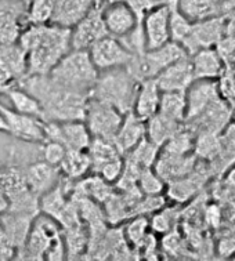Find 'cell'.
Listing matches in <instances>:
<instances>
[{"label":"cell","instance_id":"obj_46","mask_svg":"<svg viewBox=\"0 0 235 261\" xmlns=\"http://www.w3.org/2000/svg\"><path fill=\"white\" fill-rule=\"evenodd\" d=\"M14 76L11 75V72L5 67V64L0 61V94H3L9 87L15 85Z\"/></svg>","mask_w":235,"mask_h":261},{"label":"cell","instance_id":"obj_24","mask_svg":"<svg viewBox=\"0 0 235 261\" xmlns=\"http://www.w3.org/2000/svg\"><path fill=\"white\" fill-rule=\"evenodd\" d=\"M161 93L155 79H145L141 81L137 89V94L133 105V112L140 119L148 120L151 116H154L158 112Z\"/></svg>","mask_w":235,"mask_h":261},{"label":"cell","instance_id":"obj_12","mask_svg":"<svg viewBox=\"0 0 235 261\" xmlns=\"http://www.w3.org/2000/svg\"><path fill=\"white\" fill-rule=\"evenodd\" d=\"M107 35L108 32L101 15V6H94L73 28H71V48L89 50L94 43Z\"/></svg>","mask_w":235,"mask_h":261},{"label":"cell","instance_id":"obj_27","mask_svg":"<svg viewBox=\"0 0 235 261\" xmlns=\"http://www.w3.org/2000/svg\"><path fill=\"white\" fill-rule=\"evenodd\" d=\"M184 126V123H177L173 122L170 119L165 118L161 114H156L151 116L148 120H145V137L149 141L155 144L156 147H162L163 144L176 134L180 128Z\"/></svg>","mask_w":235,"mask_h":261},{"label":"cell","instance_id":"obj_30","mask_svg":"<svg viewBox=\"0 0 235 261\" xmlns=\"http://www.w3.org/2000/svg\"><path fill=\"white\" fill-rule=\"evenodd\" d=\"M0 61L14 76L15 82L22 79L28 75V62H27V53L22 46L17 43L10 44H0Z\"/></svg>","mask_w":235,"mask_h":261},{"label":"cell","instance_id":"obj_47","mask_svg":"<svg viewBox=\"0 0 235 261\" xmlns=\"http://www.w3.org/2000/svg\"><path fill=\"white\" fill-rule=\"evenodd\" d=\"M15 257H17V250L7 242L0 228V260H11V258L15 260Z\"/></svg>","mask_w":235,"mask_h":261},{"label":"cell","instance_id":"obj_31","mask_svg":"<svg viewBox=\"0 0 235 261\" xmlns=\"http://www.w3.org/2000/svg\"><path fill=\"white\" fill-rule=\"evenodd\" d=\"M177 9L191 22L221 15L220 6L215 0H177Z\"/></svg>","mask_w":235,"mask_h":261},{"label":"cell","instance_id":"obj_21","mask_svg":"<svg viewBox=\"0 0 235 261\" xmlns=\"http://www.w3.org/2000/svg\"><path fill=\"white\" fill-rule=\"evenodd\" d=\"M144 138L145 120L140 119L133 111L123 115V120H122L119 130L114 138V144L119 149L120 153L126 155Z\"/></svg>","mask_w":235,"mask_h":261},{"label":"cell","instance_id":"obj_44","mask_svg":"<svg viewBox=\"0 0 235 261\" xmlns=\"http://www.w3.org/2000/svg\"><path fill=\"white\" fill-rule=\"evenodd\" d=\"M65 153H67V148L57 143V141L47 140V141L43 143V147H42L43 161L53 165V166H60V163L63 162Z\"/></svg>","mask_w":235,"mask_h":261},{"label":"cell","instance_id":"obj_11","mask_svg":"<svg viewBox=\"0 0 235 261\" xmlns=\"http://www.w3.org/2000/svg\"><path fill=\"white\" fill-rule=\"evenodd\" d=\"M28 25L27 9L21 0H0V44L18 42Z\"/></svg>","mask_w":235,"mask_h":261},{"label":"cell","instance_id":"obj_5","mask_svg":"<svg viewBox=\"0 0 235 261\" xmlns=\"http://www.w3.org/2000/svg\"><path fill=\"white\" fill-rule=\"evenodd\" d=\"M47 75L67 89L90 94L98 71L87 50H69Z\"/></svg>","mask_w":235,"mask_h":261},{"label":"cell","instance_id":"obj_2","mask_svg":"<svg viewBox=\"0 0 235 261\" xmlns=\"http://www.w3.org/2000/svg\"><path fill=\"white\" fill-rule=\"evenodd\" d=\"M34 95L43 108L46 120H85L90 94L58 85L48 75H27L17 82Z\"/></svg>","mask_w":235,"mask_h":261},{"label":"cell","instance_id":"obj_23","mask_svg":"<svg viewBox=\"0 0 235 261\" xmlns=\"http://www.w3.org/2000/svg\"><path fill=\"white\" fill-rule=\"evenodd\" d=\"M191 61L194 79H215L220 77L224 71L220 53L215 47H205L188 56Z\"/></svg>","mask_w":235,"mask_h":261},{"label":"cell","instance_id":"obj_1","mask_svg":"<svg viewBox=\"0 0 235 261\" xmlns=\"http://www.w3.org/2000/svg\"><path fill=\"white\" fill-rule=\"evenodd\" d=\"M18 43L27 53L28 75H47L71 48V29L56 24H29Z\"/></svg>","mask_w":235,"mask_h":261},{"label":"cell","instance_id":"obj_54","mask_svg":"<svg viewBox=\"0 0 235 261\" xmlns=\"http://www.w3.org/2000/svg\"><path fill=\"white\" fill-rule=\"evenodd\" d=\"M104 2H107V0H104Z\"/></svg>","mask_w":235,"mask_h":261},{"label":"cell","instance_id":"obj_16","mask_svg":"<svg viewBox=\"0 0 235 261\" xmlns=\"http://www.w3.org/2000/svg\"><path fill=\"white\" fill-rule=\"evenodd\" d=\"M217 98H220L217 81L215 79H195L186 90V101H187L186 120L197 118L198 115H201Z\"/></svg>","mask_w":235,"mask_h":261},{"label":"cell","instance_id":"obj_29","mask_svg":"<svg viewBox=\"0 0 235 261\" xmlns=\"http://www.w3.org/2000/svg\"><path fill=\"white\" fill-rule=\"evenodd\" d=\"M3 95L9 98L14 111L19 112V114L29 115V116H35V118L44 120L43 108H42L40 102L31 93L24 90L22 87H19L17 83L9 87L3 93Z\"/></svg>","mask_w":235,"mask_h":261},{"label":"cell","instance_id":"obj_7","mask_svg":"<svg viewBox=\"0 0 235 261\" xmlns=\"http://www.w3.org/2000/svg\"><path fill=\"white\" fill-rule=\"evenodd\" d=\"M122 120L123 114L115 107L89 97L83 122L86 123L91 137L114 141Z\"/></svg>","mask_w":235,"mask_h":261},{"label":"cell","instance_id":"obj_49","mask_svg":"<svg viewBox=\"0 0 235 261\" xmlns=\"http://www.w3.org/2000/svg\"><path fill=\"white\" fill-rule=\"evenodd\" d=\"M7 209H9V199L6 196L5 191L2 190V187H0V214L5 213Z\"/></svg>","mask_w":235,"mask_h":261},{"label":"cell","instance_id":"obj_10","mask_svg":"<svg viewBox=\"0 0 235 261\" xmlns=\"http://www.w3.org/2000/svg\"><path fill=\"white\" fill-rule=\"evenodd\" d=\"M101 15L107 32L111 36L125 39L139 25L133 10L122 0H107L101 5Z\"/></svg>","mask_w":235,"mask_h":261},{"label":"cell","instance_id":"obj_18","mask_svg":"<svg viewBox=\"0 0 235 261\" xmlns=\"http://www.w3.org/2000/svg\"><path fill=\"white\" fill-rule=\"evenodd\" d=\"M161 91H186L194 79L190 57L173 62L154 77Z\"/></svg>","mask_w":235,"mask_h":261},{"label":"cell","instance_id":"obj_36","mask_svg":"<svg viewBox=\"0 0 235 261\" xmlns=\"http://www.w3.org/2000/svg\"><path fill=\"white\" fill-rule=\"evenodd\" d=\"M192 22L188 21L177 9V0H169V29L170 40L181 44L191 32Z\"/></svg>","mask_w":235,"mask_h":261},{"label":"cell","instance_id":"obj_8","mask_svg":"<svg viewBox=\"0 0 235 261\" xmlns=\"http://www.w3.org/2000/svg\"><path fill=\"white\" fill-rule=\"evenodd\" d=\"M87 51L98 72L127 67L135 56L119 39L111 35L101 38Z\"/></svg>","mask_w":235,"mask_h":261},{"label":"cell","instance_id":"obj_22","mask_svg":"<svg viewBox=\"0 0 235 261\" xmlns=\"http://www.w3.org/2000/svg\"><path fill=\"white\" fill-rule=\"evenodd\" d=\"M94 6V0H56L51 24L73 28Z\"/></svg>","mask_w":235,"mask_h":261},{"label":"cell","instance_id":"obj_28","mask_svg":"<svg viewBox=\"0 0 235 261\" xmlns=\"http://www.w3.org/2000/svg\"><path fill=\"white\" fill-rule=\"evenodd\" d=\"M114 191H115L114 184H111L101 176L93 174V173L87 178H83V180L81 178V180L75 181L72 188V192H75V194L87 196V198L98 202V203H102L104 200L108 199L111 195L114 194Z\"/></svg>","mask_w":235,"mask_h":261},{"label":"cell","instance_id":"obj_39","mask_svg":"<svg viewBox=\"0 0 235 261\" xmlns=\"http://www.w3.org/2000/svg\"><path fill=\"white\" fill-rule=\"evenodd\" d=\"M122 229H123L125 239L135 250L149 233V220L145 216H136V217H132L129 224Z\"/></svg>","mask_w":235,"mask_h":261},{"label":"cell","instance_id":"obj_48","mask_svg":"<svg viewBox=\"0 0 235 261\" xmlns=\"http://www.w3.org/2000/svg\"><path fill=\"white\" fill-rule=\"evenodd\" d=\"M221 210L219 206H209L206 210H205V221H206L209 225L215 228L220 227V221H221Z\"/></svg>","mask_w":235,"mask_h":261},{"label":"cell","instance_id":"obj_17","mask_svg":"<svg viewBox=\"0 0 235 261\" xmlns=\"http://www.w3.org/2000/svg\"><path fill=\"white\" fill-rule=\"evenodd\" d=\"M34 219L35 216L11 212V210H6L5 213L0 214L2 232L7 239V242L17 250V257L24 247ZM17 257H15V260H17Z\"/></svg>","mask_w":235,"mask_h":261},{"label":"cell","instance_id":"obj_32","mask_svg":"<svg viewBox=\"0 0 235 261\" xmlns=\"http://www.w3.org/2000/svg\"><path fill=\"white\" fill-rule=\"evenodd\" d=\"M158 114L177 123H184L187 114L186 91H162Z\"/></svg>","mask_w":235,"mask_h":261},{"label":"cell","instance_id":"obj_33","mask_svg":"<svg viewBox=\"0 0 235 261\" xmlns=\"http://www.w3.org/2000/svg\"><path fill=\"white\" fill-rule=\"evenodd\" d=\"M58 167L64 178L77 181L90 171V158L87 151L67 149V153Z\"/></svg>","mask_w":235,"mask_h":261},{"label":"cell","instance_id":"obj_25","mask_svg":"<svg viewBox=\"0 0 235 261\" xmlns=\"http://www.w3.org/2000/svg\"><path fill=\"white\" fill-rule=\"evenodd\" d=\"M63 239L65 245V253L69 260L85 258L89 249V229L83 221L61 228Z\"/></svg>","mask_w":235,"mask_h":261},{"label":"cell","instance_id":"obj_52","mask_svg":"<svg viewBox=\"0 0 235 261\" xmlns=\"http://www.w3.org/2000/svg\"><path fill=\"white\" fill-rule=\"evenodd\" d=\"M94 3H96L97 6H101L102 3H104V0H94Z\"/></svg>","mask_w":235,"mask_h":261},{"label":"cell","instance_id":"obj_6","mask_svg":"<svg viewBox=\"0 0 235 261\" xmlns=\"http://www.w3.org/2000/svg\"><path fill=\"white\" fill-rule=\"evenodd\" d=\"M184 57H188V54L181 44L169 40L159 47L145 50L141 54H135L126 68L137 81L141 82L154 79L162 69Z\"/></svg>","mask_w":235,"mask_h":261},{"label":"cell","instance_id":"obj_40","mask_svg":"<svg viewBox=\"0 0 235 261\" xmlns=\"http://www.w3.org/2000/svg\"><path fill=\"white\" fill-rule=\"evenodd\" d=\"M137 187L143 195H161L166 190V182L154 170V167H147L140 171Z\"/></svg>","mask_w":235,"mask_h":261},{"label":"cell","instance_id":"obj_3","mask_svg":"<svg viewBox=\"0 0 235 261\" xmlns=\"http://www.w3.org/2000/svg\"><path fill=\"white\" fill-rule=\"evenodd\" d=\"M67 258L61 225L47 214L39 213L17 260L61 261Z\"/></svg>","mask_w":235,"mask_h":261},{"label":"cell","instance_id":"obj_51","mask_svg":"<svg viewBox=\"0 0 235 261\" xmlns=\"http://www.w3.org/2000/svg\"><path fill=\"white\" fill-rule=\"evenodd\" d=\"M0 132H3V133H9V126H7L6 118L3 116L2 112H0Z\"/></svg>","mask_w":235,"mask_h":261},{"label":"cell","instance_id":"obj_26","mask_svg":"<svg viewBox=\"0 0 235 261\" xmlns=\"http://www.w3.org/2000/svg\"><path fill=\"white\" fill-rule=\"evenodd\" d=\"M86 151L90 158V173L93 174H98V171L106 166L107 163L123 156L114 141L102 140V138L91 137V141Z\"/></svg>","mask_w":235,"mask_h":261},{"label":"cell","instance_id":"obj_37","mask_svg":"<svg viewBox=\"0 0 235 261\" xmlns=\"http://www.w3.org/2000/svg\"><path fill=\"white\" fill-rule=\"evenodd\" d=\"M194 155L199 161L212 162L220 152V138L215 133H198L194 141Z\"/></svg>","mask_w":235,"mask_h":261},{"label":"cell","instance_id":"obj_20","mask_svg":"<svg viewBox=\"0 0 235 261\" xmlns=\"http://www.w3.org/2000/svg\"><path fill=\"white\" fill-rule=\"evenodd\" d=\"M197 161L198 158L194 155V152L188 155H181V156L166 155V153L159 152L158 159L154 165V170L168 184L170 181L190 174L197 165Z\"/></svg>","mask_w":235,"mask_h":261},{"label":"cell","instance_id":"obj_43","mask_svg":"<svg viewBox=\"0 0 235 261\" xmlns=\"http://www.w3.org/2000/svg\"><path fill=\"white\" fill-rule=\"evenodd\" d=\"M219 257L227 258L235 254V225H228L219 231V241L216 245Z\"/></svg>","mask_w":235,"mask_h":261},{"label":"cell","instance_id":"obj_4","mask_svg":"<svg viewBox=\"0 0 235 261\" xmlns=\"http://www.w3.org/2000/svg\"><path fill=\"white\" fill-rule=\"evenodd\" d=\"M139 85L140 82L126 67L98 72L90 97L111 104L125 115L133 111Z\"/></svg>","mask_w":235,"mask_h":261},{"label":"cell","instance_id":"obj_14","mask_svg":"<svg viewBox=\"0 0 235 261\" xmlns=\"http://www.w3.org/2000/svg\"><path fill=\"white\" fill-rule=\"evenodd\" d=\"M0 112L6 118L9 126V134L18 140L31 143H44V120L29 115L19 114L13 108L0 104Z\"/></svg>","mask_w":235,"mask_h":261},{"label":"cell","instance_id":"obj_35","mask_svg":"<svg viewBox=\"0 0 235 261\" xmlns=\"http://www.w3.org/2000/svg\"><path fill=\"white\" fill-rule=\"evenodd\" d=\"M194 141H195V134L192 133L190 128L182 126L177 133L173 134L166 143L163 144L159 152L166 153V155H188L194 151Z\"/></svg>","mask_w":235,"mask_h":261},{"label":"cell","instance_id":"obj_42","mask_svg":"<svg viewBox=\"0 0 235 261\" xmlns=\"http://www.w3.org/2000/svg\"><path fill=\"white\" fill-rule=\"evenodd\" d=\"M166 206V198L161 195H143L133 206V217L154 214Z\"/></svg>","mask_w":235,"mask_h":261},{"label":"cell","instance_id":"obj_38","mask_svg":"<svg viewBox=\"0 0 235 261\" xmlns=\"http://www.w3.org/2000/svg\"><path fill=\"white\" fill-rule=\"evenodd\" d=\"M56 0H31L27 6L28 24H48L54 13Z\"/></svg>","mask_w":235,"mask_h":261},{"label":"cell","instance_id":"obj_19","mask_svg":"<svg viewBox=\"0 0 235 261\" xmlns=\"http://www.w3.org/2000/svg\"><path fill=\"white\" fill-rule=\"evenodd\" d=\"M27 186L34 194L40 198L47 191L53 190L61 180V171L60 167L53 166L47 162L38 161L22 169Z\"/></svg>","mask_w":235,"mask_h":261},{"label":"cell","instance_id":"obj_50","mask_svg":"<svg viewBox=\"0 0 235 261\" xmlns=\"http://www.w3.org/2000/svg\"><path fill=\"white\" fill-rule=\"evenodd\" d=\"M227 184L235 188V165L231 166L228 171H227Z\"/></svg>","mask_w":235,"mask_h":261},{"label":"cell","instance_id":"obj_13","mask_svg":"<svg viewBox=\"0 0 235 261\" xmlns=\"http://www.w3.org/2000/svg\"><path fill=\"white\" fill-rule=\"evenodd\" d=\"M224 32V18L213 17L199 22H192L191 32L181 43L182 48L188 56L205 47H215L220 42Z\"/></svg>","mask_w":235,"mask_h":261},{"label":"cell","instance_id":"obj_9","mask_svg":"<svg viewBox=\"0 0 235 261\" xmlns=\"http://www.w3.org/2000/svg\"><path fill=\"white\" fill-rule=\"evenodd\" d=\"M46 141H57L67 149L86 151L91 141V136L83 120H46L44 122Z\"/></svg>","mask_w":235,"mask_h":261},{"label":"cell","instance_id":"obj_34","mask_svg":"<svg viewBox=\"0 0 235 261\" xmlns=\"http://www.w3.org/2000/svg\"><path fill=\"white\" fill-rule=\"evenodd\" d=\"M159 149L161 148L156 147L155 144L151 143L148 138L145 137L132 151L123 155V159L130 165L137 167L139 170H143L147 167H154L155 162L158 159Z\"/></svg>","mask_w":235,"mask_h":261},{"label":"cell","instance_id":"obj_53","mask_svg":"<svg viewBox=\"0 0 235 261\" xmlns=\"http://www.w3.org/2000/svg\"><path fill=\"white\" fill-rule=\"evenodd\" d=\"M21 2H22V3H24L25 9H27V6L29 5V2H31V0H21Z\"/></svg>","mask_w":235,"mask_h":261},{"label":"cell","instance_id":"obj_15","mask_svg":"<svg viewBox=\"0 0 235 261\" xmlns=\"http://www.w3.org/2000/svg\"><path fill=\"white\" fill-rule=\"evenodd\" d=\"M145 50H152L170 40L169 2L149 10L141 21Z\"/></svg>","mask_w":235,"mask_h":261},{"label":"cell","instance_id":"obj_45","mask_svg":"<svg viewBox=\"0 0 235 261\" xmlns=\"http://www.w3.org/2000/svg\"><path fill=\"white\" fill-rule=\"evenodd\" d=\"M122 2H125L126 5L133 10L137 22H139V25H141V21L149 10L155 9V7L166 3L169 0H122Z\"/></svg>","mask_w":235,"mask_h":261},{"label":"cell","instance_id":"obj_41","mask_svg":"<svg viewBox=\"0 0 235 261\" xmlns=\"http://www.w3.org/2000/svg\"><path fill=\"white\" fill-rule=\"evenodd\" d=\"M176 219H177V212L174 207H168V209L162 207L156 213L152 214V219L149 221V228L155 233L165 235L172 231L176 224Z\"/></svg>","mask_w":235,"mask_h":261}]
</instances>
